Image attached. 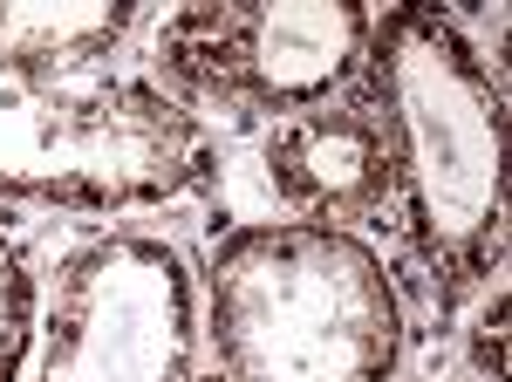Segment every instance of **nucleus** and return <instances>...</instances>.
<instances>
[{"instance_id":"1","label":"nucleus","mask_w":512,"mask_h":382,"mask_svg":"<svg viewBox=\"0 0 512 382\" xmlns=\"http://www.w3.org/2000/svg\"><path fill=\"white\" fill-rule=\"evenodd\" d=\"M362 110L383 130L431 307L451 314L506 253V96L451 14L383 7L362 48Z\"/></svg>"},{"instance_id":"2","label":"nucleus","mask_w":512,"mask_h":382,"mask_svg":"<svg viewBox=\"0 0 512 382\" xmlns=\"http://www.w3.org/2000/svg\"><path fill=\"white\" fill-rule=\"evenodd\" d=\"M205 382H390L403 301L362 232L246 226L205 273Z\"/></svg>"},{"instance_id":"3","label":"nucleus","mask_w":512,"mask_h":382,"mask_svg":"<svg viewBox=\"0 0 512 382\" xmlns=\"http://www.w3.org/2000/svg\"><path fill=\"white\" fill-rule=\"evenodd\" d=\"M212 178V130L151 82L0 69V198L137 212L205 191Z\"/></svg>"},{"instance_id":"4","label":"nucleus","mask_w":512,"mask_h":382,"mask_svg":"<svg viewBox=\"0 0 512 382\" xmlns=\"http://www.w3.org/2000/svg\"><path fill=\"white\" fill-rule=\"evenodd\" d=\"M198 287L178 246L103 232L62 260L28 382H192Z\"/></svg>"},{"instance_id":"5","label":"nucleus","mask_w":512,"mask_h":382,"mask_svg":"<svg viewBox=\"0 0 512 382\" xmlns=\"http://www.w3.org/2000/svg\"><path fill=\"white\" fill-rule=\"evenodd\" d=\"M369 7L362 0H253L178 7L158 28V69L185 96L233 116H294L362 76Z\"/></svg>"},{"instance_id":"6","label":"nucleus","mask_w":512,"mask_h":382,"mask_svg":"<svg viewBox=\"0 0 512 382\" xmlns=\"http://www.w3.org/2000/svg\"><path fill=\"white\" fill-rule=\"evenodd\" d=\"M267 185L294 226L355 232L390 198V151L376 116L362 110H294L267 130Z\"/></svg>"},{"instance_id":"7","label":"nucleus","mask_w":512,"mask_h":382,"mask_svg":"<svg viewBox=\"0 0 512 382\" xmlns=\"http://www.w3.org/2000/svg\"><path fill=\"white\" fill-rule=\"evenodd\" d=\"M137 28V0H0L7 76H82Z\"/></svg>"},{"instance_id":"8","label":"nucleus","mask_w":512,"mask_h":382,"mask_svg":"<svg viewBox=\"0 0 512 382\" xmlns=\"http://www.w3.org/2000/svg\"><path fill=\"white\" fill-rule=\"evenodd\" d=\"M28 328H35V287H28L21 260H14V246L0 239V382H21Z\"/></svg>"},{"instance_id":"9","label":"nucleus","mask_w":512,"mask_h":382,"mask_svg":"<svg viewBox=\"0 0 512 382\" xmlns=\"http://www.w3.org/2000/svg\"><path fill=\"white\" fill-rule=\"evenodd\" d=\"M472 362H478V376L506 382V294H492V314H485V321H478Z\"/></svg>"}]
</instances>
